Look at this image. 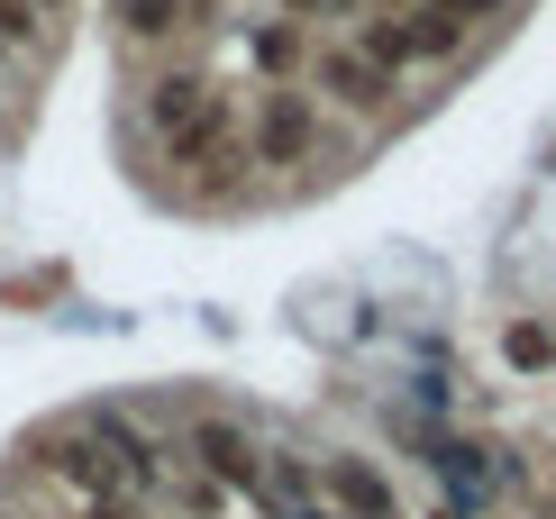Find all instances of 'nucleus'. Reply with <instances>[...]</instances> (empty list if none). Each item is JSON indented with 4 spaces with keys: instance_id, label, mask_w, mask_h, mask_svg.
I'll return each mask as SVG.
<instances>
[{
    "instance_id": "6",
    "label": "nucleus",
    "mask_w": 556,
    "mask_h": 519,
    "mask_svg": "<svg viewBox=\"0 0 556 519\" xmlns=\"http://www.w3.org/2000/svg\"><path fill=\"white\" fill-rule=\"evenodd\" d=\"M311 83H319V91H338L346 110H383V101H392V74L365 55V46H329V55L311 64Z\"/></svg>"
},
{
    "instance_id": "1",
    "label": "nucleus",
    "mask_w": 556,
    "mask_h": 519,
    "mask_svg": "<svg viewBox=\"0 0 556 519\" xmlns=\"http://www.w3.org/2000/svg\"><path fill=\"white\" fill-rule=\"evenodd\" d=\"M147 128L165 137L174 164H228V101L201 74H165L147 91Z\"/></svg>"
},
{
    "instance_id": "10",
    "label": "nucleus",
    "mask_w": 556,
    "mask_h": 519,
    "mask_svg": "<svg viewBox=\"0 0 556 519\" xmlns=\"http://www.w3.org/2000/svg\"><path fill=\"white\" fill-rule=\"evenodd\" d=\"M292 10H338V0H292Z\"/></svg>"
},
{
    "instance_id": "3",
    "label": "nucleus",
    "mask_w": 556,
    "mask_h": 519,
    "mask_svg": "<svg viewBox=\"0 0 556 519\" xmlns=\"http://www.w3.org/2000/svg\"><path fill=\"white\" fill-rule=\"evenodd\" d=\"M192 456H201V474H211V483L247 492V502L265 510V456H256V438H247L238 419H192Z\"/></svg>"
},
{
    "instance_id": "2",
    "label": "nucleus",
    "mask_w": 556,
    "mask_h": 519,
    "mask_svg": "<svg viewBox=\"0 0 556 519\" xmlns=\"http://www.w3.org/2000/svg\"><path fill=\"white\" fill-rule=\"evenodd\" d=\"M483 10H493V0H420V10H402V18H375V28H365V55H375L383 74H402V64H447Z\"/></svg>"
},
{
    "instance_id": "8",
    "label": "nucleus",
    "mask_w": 556,
    "mask_h": 519,
    "mask_svg": "<svg viewBox=\"0 0 556 519\" xmlns=\"http://www.w3.org/2000/svg\"><path fill=\"white\" fill-rule=\"evenodd\" d=\"M28 18H37V0H0V64L28 46Z\"/></svg>"
},
{
    "instance_id": "7",
    "label": "nucleus",
    "mask_w": 556,
    "mask_h": 519,
    "mask_svg": "<svg viewBox=\"0 0 556 519\" xmlns=\"http://www.w3.org/2000/svg\"><path fill=\"white\" fill-rule=\"evenodd\" d=\"M502 356H511L520 374H547V365H556V338H547V328H539V319H520V328H511V338H502Z\"/></svg>"
},
{
    "instance_id": "11",
    "label": "nucleus",
    "mask_w": 556,
    "mask_h": 519,
    "mask_svg": "<svg viewBox=\"0 0 556 519\" xmlns=\"http://www.w3.org/2000/svg\"><path fill=\"white\" fill-rule=\"evenodd\" d=\"M46 10H64V0H37V18H46Z\"/></svg>"
},
{
    "instance_id": "9",
    "label": "nucleus",
    "mask_w": 556,
    "mask_h": 519,
    "mask_svg": "<svg viewBox=\"0 0 556 519\" xmlns=\"http://www.w3.org/2000/svg\"><path fill=\"white\" fill-rule=\"evenodd\" d=\"M256 64H292V28H265L256 37Z\"/></svg>"
},
{
    "instance_id": "4",
    "label": "nucleus",
    "mask_w": 556,
    "mask_h": 519,
    "mask_svg": "<svg viewBox=\"0 0 556 519\" xmlns=\"http://www.w3.org/2000/svg\"><path fill=\"white\" fill-rule=\"evenodd\" d=\"M319 147V110L301 101V91H265L256 101V137H247V155L256 164H301Z\"/></svg>"
},
{
    "instance_id": "5",
    "label": "nucleus",
    "mask_w": 556,
    "mask_h": 519,
    "mask_svg": "<svg viewBox=\"0 0 556 519\" xmlns=\"http://www.w3.org/2000/svg\"><path fill=\"white\" fill-rule=\"evenodd\" d=\"M319 492H329V519H402V502H392V483L375 474L365 456H329L319 465Z\"/></svg>"
}]
</instances>
